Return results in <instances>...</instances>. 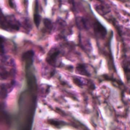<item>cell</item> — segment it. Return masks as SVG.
<instances>
[{
  "label": "cell",
  "mask_w": 130,
  "mask_h": 130,
  "mask_svg": "<svg viewBox=\"0 0 130 130\" xmlns=\"http://www.w3.org/2000/svg\"><path fill=\"white\" fill-rule=\"evenodd\" d=\"M1 28L9 32L17 31L20 29V23L13 15H2L1 17Z\"/></svg>",
  "instance_id": "cell-1"
},
{
  "label": "cell",
  "mask_w": 130,
  "mask_h": 130,
  "mask_svg": "<svg viewBox=\"0 0 130 130\" xmlns=\"http://www.w3.org/2000/svg\"><path fill=\"white\" fill-rule=\"evenodd\" d=\"M60 52L57 48H53L48 53L46 57V62L51 66L56 67L60 63L59 58Z\"/></svg>",
  "instance_id": "cell-2"
},
{
  "label": "cell",
  "mask_w": 130,
  "mask_h": 130,
  "mask_svg": "<svg viewBox=\"0 0 130 130\" xmlns=\"http://www.w3.org/2000/svg\"><path fill=\"white\" fill-rule=\"evenodd\" d=\"M94 32H95L96 36L100 38H104L106 35L107 30L99 22H96L94 24Z\"/></svg>",
  "instance_id": "cell-3"
},
{
  "label": "cell",
  "mask_w": 130,
  "mask_h": 130,
  "mask_svg": "<svg viewBox=\"0 0 130 130\" xmlns=\"http://www.w3.org/2000/svg\"><path fill=\"white\" fill-rule=\"evenodd\" d=\"M77 27L80 29H88L90 27V22L84 17H79L76 20Z\"/></svg>",
  "instance_id": "cell-4"
},
{
  "label": "cell",
  "mask_w": 130,
  "mask_h": 130,
  "mask_svg": "<svg viewBox=\"0 0 130 130\" xmlns=\"http://www.w3.org/2000/svg\"><path fill=\"white\" fill-rule=\"evenodd\" d=\"M76 70H77V72L79 74H80L85 75V76H90V74L86 71V68H85V66H83V65L81 64L79 66H77L76 67Z\"/></svg>",
  "instance_id": "cell-5"
},
{
  "label": "cell",
  "mask_w": 130,
  "mask_h": 130,
  "mask_svg": "<svg viewBox=\"0 0 130 130\" xmlns=\"http://www.w3.org/2000/svg\"><path fill=\"white\" fill-rule=\"evenodd\" d=\"M124 71L127 79H130V60L128 61L124 66Z\"/></svg>",
  "instance_id": "cell-6"
},
{
  "label": "cell",
  "mask_w": 130,
  "mask_h": 130,
  "mask_svg": "<svg viewBox=\"0 0 130 130\" xmlns=\"http://www.w3.org/2000/svg\"><path fill=\"white\" fill-rule=\"evenodd\" d=\"M44 27H46V29L50 31L52 30V28H53V25H52V23L49 19H44Z\"/></svg>",
  "instance_id": "cell-7"
}]
</instances>
